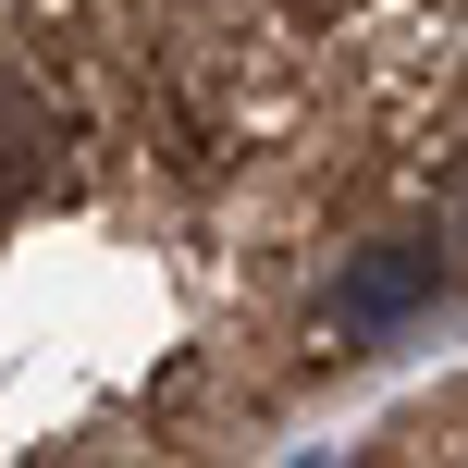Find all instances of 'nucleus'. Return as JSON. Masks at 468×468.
I'll return each instance as SVG.
<instances>
[{
	"instance_id": "f257e3e1",
	"label": "nucleus",
	"mask_w": 468,
	"mask_h": 468,
	"mask_svg": "<svg viewBox=\"0 0 468 468\" xmlns=\"http://www.w3.org/2000/svg\"><path fill=\"white\" fill-rule=\"evenodd\" d=\"M444 271H456V247L431 234V210L407 222V234H370V247L333 271V333H382V321H407V308H431Z\"/></svg>"
},
{
	"instance_id": "f03ea898",
	"label": "nucleus",
	"mask_w": 468,
	"mask_h": 468,
	"mask_svg": "<svg viewBox=\"0 0 468 468\" xmlns=\"http://www.w3.org/2000/svg\"><path fill=\"white\" fill-rule=\"evenodd\" d=\"M49 173H62V112L37 74H0V210H25Z\"/></svg>"
},
{
	"instance_id": "7ed1b4c3",
	"label": "nucleus",
	"mask_w": 468,
	"mask_h": 468,
	"mask_svg": "<svg viewBox=\"0 0 468 468\" xmlns=\"http://www.w3.org/2000/svg\"><path fill=\"white\" fill-rule=\"evenodd\" d=\"M431 234H444V247H456V271H468V148L431 173Z\"/></svg>"
}]
</instances>
